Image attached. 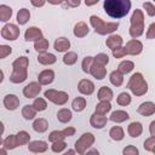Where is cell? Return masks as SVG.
Instances as JSON below:
<instances>
[{"label": "cell", "instance_id": "obj_1", "mask_svg": "<svg viewBox=\"0 0 155 155\" xmlns=\"http://www.w3.org/2000/svg\"><path fill=\"white\" fill-rule=\"evenodd\" d=\"M104 11L111 18H122L131 10V0H104Z\"/></svg>", "mask_w": 155, "mask_h": 155}, {"label": "cell", "instance_id": "obj_2", "mask_svg": "<svg viewBox=\"0 0 155 155\" xmlns=\"http://www.w3.org/2000/svg\"><path fill=\"white\" fill-rule=\"evenodd\" d=\"M28 65L29 61L27 57H19L12 63V74L10 76V81L13 84H21L28 78Z\"/></svg>", "mask_w": 155, "mask_h": 155}, {"label": "cell", "instance_id": "obj_3", "mask_svg": "<svg viewBox=\"0 0 155 155\" xmlns=\"http://www.w3.org/2000/svg\"><path fill=\"white\" fill-rule=\"evenodd\" d=\"M90 23L93 27L94 31L99 35L111 34L119 28L117 22H104L102 18H99L97 16H91L90 17Z\"/></svg>", "mask_w": 155, "mask_h": 155}, {"label": "cell", "instance_id": "obj_4", "mask_svg": "<svg viewBox=\"0 0 155 155\" xmlns=\"http://www.w3.org/2000/svg\"><path fill=\"white\" fill-rule=\"evenodd\" d=\"M143 33H144V15H143L142 10L136 8L131 16L130 35L132 39H137Z\"/></svg>", "mask_w": 155, "mask_h": 155}, {"label": "cell", "instance_id": "obj_5", "mask_svg": "<svg viewBox=\"0 0 155 155\" xmlns=\"http://www.w3.org/2000/svg\"><path fill=\"white\" fill-rule=\"evenodd\" d=\"M127 87L137 97H140V96L145 94L147 91H148V84H147L145 79L143 78V75L140 73H134L130 78L128 84H127Z\"/></svg>", "mask_w": 155, "mask_h": 155}, {"label": "cell", "instance_id": "obj_6", "mask_svg": "<svg viewBox=\"0 0 155 155\" xmlns=\"http://www.w3.org/2000/svg\"><path fill=\"white\" fill-rule=\"evenodd\" d=\"M44 97L46 99H48L50 102H52L53 104H56V105H64L69 99V96H68L67 92L57 91V90H53V88L46 90L44 92Z\"/></svg>", "mask_w": 155, "mask_h": 155}, {"label": "cell", "instance_id": "obj_7", "mask_svg": "<svg viewBox=\"0 0 155 155\" xmlns=\"http://www.w3.org/2000/svg\"><path fill=\"white\" fill-rule=\"evenodd\" d=\"M93 143H94V136L91 132H86L75 142V150L78 154L82 155L87 151L88 148L93 145Z\"/></svg>", "mask_w": 155, "mask_h": 155}, {"label": "cell", "instance_id": "obj_8", "mask_svg": "<svg viewBox=\"0 0 155 155\" xmlns=\"http://www.w3.org/2000/svg\"><path fill=\"white\" fill-rule=\"evenodd\" d=\"M1 36L5 40L13 41V40H16L19 36V28L16 24L8 23V24H6V25L2 27V29H1Z\"/></svg>", "mask_w": 155, "mask_h": 155}, {"label": "cell", "instance_id": "obj_9", "mask_svg": "<svg viewBox=\"0 0 155 155\" xmlns=\"http://www.w3.org/2000/svg\"><path fill=\"white\" fill-rule=\"evenodd\" d=\"M41 92V84L40 82H29L24 88H23V96L25 98H35L39 96Z\"/></svg>", "mask_w": 155, "mask_h": 155}, {"label": "cell", "instance_id": "obj_10", "mask_svg": "<svg viewBox=\"0 0 155 155\" xmlns=\"http://www.w3.org/2000/svg\"><path fill=\"white\" fill-rule=\"evenodd\" d=\"M125 47H126L127 54H131V56H137L143 51V44L137 39L130 40Z\"/></svg>", "mask_w": 155, "mask_h": 155}, {"label": "cell", "instance_id": "obj_11", "mask_svg": "<svg viewBox=\"0 0 155 155\" xmlns=\"http://www.w3.org/2000/svg\"><path fill=\"white\" fill-rule=\"evenodd\" d=\"M104 67H105V65L99 64V63H97V62L93 61L92 67H91V69H90V74H91L93 78H96L97 80H102V79H104L105 75H107V69H105Z\"/></svg>", "mask_w": 155, "mask_h": 155}, {"label": "cell", "instance_id": "obj_12", "mask_svg": "<svg viewBox=\"0 0 155 155\" xmlns=\"http://www.w3.org/2000/svg\"><path fill=\"white\" fill-rule=\"evenodd\" d=\"M78 90H79L80 93H82L85 96H90V94H92L94 92V84L91 80L82 79V80L79 81Z\"/></svg>", "mask_w": 155, "mask_h": 155}, {"label": "cell", "instance_id": "obj_13", "mask_svg": "<svg viewBox=\"0 0 155 155\" xmlns=\"http://www.w3.org/2000/svg\"><path fill=\"white\" fill-rule=\"evenodd\" d=\"M24 39L27 41H38V40L42 39V31H41V29H39L36 27H30L25 30Z\"/></svg>", "mask_w": 155, "mask_h": 155}, {"label": "cell", "instance_id": "obj_14", "mask_svg": "<svg viewBox=\"0 0 155 155\" xmlns=\"http://www.w3.org/2000/svg\"><path fill=\"white\" fill-rule=\"evenodd\" d=\"M107 121H108L107 116L101 115V114H97V113L92 114V115H91V119H90L91 126L94 127V128H98V130L103 128V127L107 125Z\"/></svg>", "mask_w": 155, "mask_h": 155}, {"label": "cell", "instance_id": "obj_15", "mask_svg": "<svg viewBox=\"0 0 155 155\" xmlns=\"http://www.w3.org/2000/svg\"><path fill=\"white\" fill-rule=\"evenodd\" d=\"M53 79H54V71L52 69H45L38 76V81L41 85H50L53 81Z\"/></svg>", "mask_w": 155, "mask_h": 155}, {"label": "cell", "instance_id": "obj_16", "mask_svg": "<svg viewBox=\"0 0 155 155\" xmlns=\"http://www.w3.org/2000/svg\"><path fill=\"white\" fill-rule=\"evenodd\" d=\"M137 111L140 115H143V116H151L153 114H155V103H153V102H144V103H142L138 107Z\"/></svg>", "mask_w": 155, "mask_h": 155}, {"label": "cell", "instance_id": "obj_17", "mask_svg": "<svg viewBox=\"0 0 155 155\" xmlns=\"http://www.w3.org/2000/svg\"><path fill=\"white\" fill-rule=\"evenodd\" d=\"M47 148L48 145L44 140H34V142H30L28 145V150L30 153H45Z\"/></svg>", "mask_w": 155, "mask_h": 155}, {"label": "cell", "instance_id": "obj_18", "mask_svg": "<svg viewBox=\"0 0 155 155\" xmlns=\"http://www.w3.org/2000/svg\"><path fill=\"white\" fill-rule=\"evenodd\" d=\"M4 105L7 110H16L19 107V99L15 94H7L4 98Z\"/></svg>", "mask_w": 155, "mask_h": 155}, {"label": "cell", "instance_id": "obj_19", "mask_svg": "<svg viewBox=\"0 0 155 155\" xmlns=\"http://www.w3.org/2000/svg\"><path fill=\"white\" fill-rule=\"evenodd\" d=\"M69 47H70V41L64 36L56 39V41L53 44V48L57 52H65V51H68Z\"/></svg>", "mask_w": 155, "mask_h": 155}, {"label": "cell", "instance_id": "obj_20", "mask_svg": "<svg viewBox=\"0 0 155 155\" xmlns=\"http://www.w3.org/2000/svg\"><path fill=\"white\" fill-rule=\"evenodd\" d=\"M57 58L53 53H50V52H42L38 56V62L42 65H51L53 63H56Z\"/></svg>", "mask_w": 155, "mask_h": 155}, {"label": "cell", "instance_id": "obj_21", "mask_svg": "<svg viewBox=\"0 0 155 155\" xmlns=\"http://www.w3.org/2000/svg\"><path fill=\"white\" fill-rule=\"evenodd\" d=\"M127 132H128V134H130L132 138H137V137H139V136L142 134V132H143V126H142V124L138 122V121L131 122V124L128 125V127H127Z\"/></svg>", "mask_w": 155, "mask_h": 155}, {"label": "cell", "instance_id": "obj_22", "mask_svg": "<svg viewBox=\"0 0 155 155\" xmlns=\"http://www.w3.org/2000/svg\"><path fill=\"white\" fill-rule=\"evenodd\" d=\"M88 31H90V29L85 22H78L74 27V30H73V33L76 38H84L88 34Z\"/></svg>", "mask_w": 155, "mask_h": 155}, {"label": "cell", "instance_id": "obj_23", "mask_svg": "<svg viewBox=\"0 0 155 155\" xmlns=\"http://www.w3.org/2000/svg\"><path fill=\"white\" fill-rule=\"evenodd\" d=\"M105 45L113 51V50H115L116 47H120V46H122V38L120 36V35H116V34H113V35H110L108 39H107V41H105Z\"/></svg>", "mask_w": 155, "mask_h": 155}, {"label": "cell", "instance_id": "obj_24", "mask_svg": "<svg viewBox=\"0 0 155 155\" xmlns=\"http://www.w3.org/2000/svg\"><path fill=\"white\" fill-rule=\"evenodd\" d=\"M128 119H130L128 113H127V111H124V110H115V111H113L111 115H110V120L114 121V122H116V124L124 122V121H126V120H128Z\"/></svg>", "mask_w": 155, "mask_h": 155}, {"label": "cell", "instance_id": "obj_25", "mask_svg": "<svg viewBox=\"0 0 155 155\" xmlns=\"http://www.w3.org/2000/svg\"><path fill=\"white\" fill-rule=\"evenodd\" d=\"M71 117H73V114H71V111H70L69 109H67V108H62V109L58 110V113H57V119H58V121L62 122V124L69 122V121L71 120Z\"/></svg>", "mask_w": 155, "mask_h": 155}, {"label": "cell", "instance_id": "obj_26", "mask_svg": "<svg viewBox=\"0 0 155 155\" xmlns=\"http://www.w3.org/2000/svg\"><path fill=\"white\" fill-rule=\"evenodd\" d=\"M48 128V122H47V120H45V119H36L34 122H33V130L35 131V132H39V133H42V132H45L46 130Z\"/></svg>", "mask_w": 155, "mask_h": 155}, {"label": "cell", "instance_id": "obj_27", "mask_svg": "<svg viewBox=\"0 0 155 155\" xmlns=\"http://www.w3.org/2000/svg\"><path fill=\"white\" fill-rule=\"evenodd\" d=\"M109 136H110V138H111L113 140L119 142V140H122V139H124L125 133H124V130H122L120 126H114V127L110 128Z\"/></svg>", "mask_w": 155, "mask_h": 155}, {"label": "cell", "instance_id": "obj_28", "mask_svg": "<svg viewBox=\"0 0 155 155\" xmlns=\"http://www.w3.org/2000/svg\"><path fill=\"white\" fill-rule=\"evenodd\" d=\"M122 75H124V74H121L119 70H114V71L110 73L109 80H110V82H111L115 87H119V86H121L122 82H124V76H122Z\"/></svg>", "mask_w": 155, "mask_h": 155}, {"label": "cell", "instance_id": "obj_29", "mask_svg": "<svg viewBox=\"0 0 155 155\" xmlns=\"http://www.w3.org/2000/svg\"><path fill=\"white\" fill-rule=\"evenodd\" d=\"M36 111H38V110L34 108L33 104H31V105L27 104V105H24L23 109H22V116H23L25 120H33V119L35 117V115H36Z\"/></svg>", "mask_w": 155, "mask_h": 155}, {"label": "cell", "instance_id": "obj_30", "mask_svg": "<svg viewBox=\"0 0 155 155\" xmlns=\"http://www.w3.org/2000/svg\"><path fill=\"white\" fill-rule=\"evenodd\" d=\"M98 99L99 101H111L113 99V91L107 87V86H102L98 91Z\"/></svg>", "mask_w": 155, "mask_h": 155}, {"label": "cell", "instance_id": "obj_31", "mask_svg": "<svg viewBox=\"0 0 155 155\" xmlns=\"http://www.w3.org/2000/svg\"><path fill=\"white\" fill-rule=\"evenodd\" d=\"M111 110V104L109 101H101V103L97 104L96 107V111L97 114H101V115H107V113H109Z\"/></svg>", "mask_w": 155, "mask_h": 155}, {"label": "cell", "instance_id": "obj_32", "mask_svg": "<svg viewBox=\"0 0 155 155\" xmlns=\"http://www.w3.org/2000/svg\"><path fill=\"white\" fill-rule=\"evenodd\" d=\"M29 140H30V134L28 132H25V131H19L16 134V142H17L18 147L29 144Z\"/></svg>", "mask_w": 155, "mask_h": 155}, {"label": "cell", "instance_id": "obj_33", "mask_svg": "<svg viewBox=\"0 0 155 155\" xmlns=\"http://www.w3.org/2000/svg\"><path fill=\"white\" fill-rule=\"evenodd\" d=\"M2 147L7 150H12L15 148H17V142H16V134H10L7 136L4 140H2Z\"/></svg>", "mask_w": 155, "mask_h": 155}, {"label": "cell", "instance_id": "obj_34", "mask_svg": "<svg viewBox=\"0 0 155 155\" xmlns=\"http://www.w3.org/2000/svg\"><path fill=\"white\" fill-rule=\"evenodd\" d=\"M12 16V8L7 5H0V21L7 22Z\"/></svg>", "mask_w": 155, "mask_h": 155}, {"label": "cell", "instance_id": "obj_35", "mask_svg": "<svg viewBox=\"0 0 155 155\" xmlns=\"http://www.w3.org/2000/svg\"><path fill=\"white\" fill-rule=\"evenodd\" d=\"M29 18H30V12H29L28 8H21V10L17 12V22H18L21 25L25 24V23L29 21Z\"/></svg>", "mask_w": 155, "mask_h": 155}, {"label": "cell", "instance_id": "obj_36", "mask_svg": "<svg viewBox=\"0 0 155 155\" xmlns=\"http://www.w3.org/2000/svg\"><path fill=\"white\" fill-rule=\"evenodd\" d=\"M133 68H134V63L133 62H131V61H122L119 64L117 70L121 74H128V73H131L133 70Z\"/></svg>", "mask_w": 155, "mask_h": 155}, {"label": "cell", "instance_id": "obj_37", "mask_svg": "<svg viewBox=\"0 0 155 155\" xmlns=\"http://www.w3.org/2000/svg\"><path fill=\"white\" fill-rule=\"evenodd\" d=\"M71 108H73V110H75V111H78V113L82 111V110L86 108V99L82 98V97H76V98L71 102Z\"/></svg>", "mask_w": 155, "mask_h": 155}, {"label": "cell", "instance_id": "obj_38", "mask_svg": "<svg viewBox=\"0 0 155 155\" xmlns=\"http://www.w3.org/2000/svg\"><path fill=\"white\" fill-rule=\"evenodd\" d=\"M34 48L39 52V53H42V52H46L47 51V48H48V40H46V39H40V40H38V41H35V44H34Z\"/></svg>", "mask_w": 155, "mask_h": 155}, {"label": "cell", "instance_id": "obj_39", "mask_svg": "<svg viewBox=\"0 0 155 155\" xmlns=\"http://www.w3.org/2000/svg\"><path fill=\"white\" fill-rule=\"evenodd\" d=\"M116 103L119 105H122V107H126L131 103V96L127 93V92H121L117 98H116Z\"/></svg>", "mask_w": 155, "mask_h": 155}, {"label": "cell", "instance_id": "obj_40", "mask_svg": "<svg viewBox=\"0 0 155 155\" xmlns=\"http://www.w3.org/2000/svg\"><path fill=\"white\" fill-rule=\"evenodd\" d=\"M78 61V54L75 52H67L63 57V63L65 65H73Z\"/></svg>", "mask_w": 155, "mask_h": 155}, {"label": "cell", "instance_id": "obj_41", "mask_svg": "<svg viewBox=\"0 0 155 155\" xmlns=\"http://www.w3.org/2000/svg\"><path fill=\"white\" fill-rule=\"evenodd\" d=\"M67 136L64 134L63 131H52L50 134H48V140L50 142H57V140H64Z\"/></svg>", "mask_w": 155, "mask_h": 155}, {"label": "cell", "instance_id": "obj_42", "mask_svg": "<svg viewBox=\"0 0 155 155\" xmlns=\"http://www.w3.org/2000/svg\"><path fill=\"white\" fill-rule=\"evenodd\" d=\"M92 63H93V57L91 56H87L82 59V63H81V68H82V71L84 73H90V69L92 67Z\"/></svg>", "mask_w": 155, "mask_h": 155}, {"label": "cell", "instance_id": "obj_43", "mask_svg": "<svg viewBox=\"0 0 155 155\" xmlns=\"http://www.w3.org/2000/svg\"><path fill=\"white\" fill-rule=\"evenodd\" d=\"M67 148V143L64 140H57V142H53L52 145H51V149L53 153H62L64 149Z\"/></svg>", "mask_w": 155, "mask_h": 155}, {"label": "cell", "instance_id": "obj_44", "mask_svg": "<svg viewBox=\"0 0 155 155\" xmlns=\"http://www.w3.org/2000/svg\"><path fill=\"white\" fill-rule=\"evenodd\" d=\"M33 105L38 111H44L47 108V103H46V101L44 98H35Z\"/></svg>", "mask_w": 155, "mask_h": 155}, {"label": "cell", "instance_id": "obj_45", "mask_svg": "<svg viewBox=\"0 0 155 155\" xmlns=\"http://www.w3.org/2000/svg\"><path fill=\"white\" fill-rule=\"evenodd\" d=\"M93 61L97 62V63H99V64L107 65V64L109 63V57H108V54H105V53H98L96 57H93Z\"/></svg>", "mask_w": 155, "mask_h": 155}, {"label": "cell", "instance_id": "obj_46", "mask_svg": "<svg viewBox=\"0 0 155 155\" xmlns=\"http://www.w3.org/2000/svg\"><path fill=\"white\" fill-rule=\"evenodd\" d=\"M144 149L147 150V151H153L154 150V148H155V137H150V138H148V139H145L144 140Z\"/></svg>", "mask_w": 155, "mask_h": 155}, {"label": "cell", "instance_id": "obj_47", "mask_svg": "<svg viewBox=\"0 0 155 155\" xmlns=\"http://www.w3.org/2000/svg\"><path fill=\"white\" fill-rule=\"evenodd\" d=\"M126 54H127L126 47L120 46V47H116L115 50H113V56H114L115 58H122V57H125Z\"/></svg>", "mask_w": 155, "mask_h": 155}, {"label": "cell", "instance_id": "obj_48", "mask_svg": "<svg viewBox=\"0 0 155 155\" xmlns=\"http://www.w3.org/2000/svg\"><path fill=\"white\" fill-rule=\"evenodd\" d=\"M11 52H12V47H10L8 45H0V58L7 57Z\"/></svg>", "mask_w": 155, "mask_h": 155}, {"label": "cell", "instance_id": "obj_49", "mask_svg": "<svg viewBox=\"0 0 155 155\" xmlns=\"http://www.w3.org/2000/svg\"><path fill=\"white\" fill-rule=\"evenodd\" d=\"M122 154H124V155H138L139 151H138V149H137L136 147H133V145H127V147L122 150Z\"/></svg>", "mask_w": 155, "mask_h": 155}, {"label": "cell", "instance_id": "obj_50", "mask_svg": "<svg viewBox=\"0 0 155 155\" xmlns=\"http://www.w3.org/2000/svg\"><path fill=\"white\" fill-rule=\"evenodd\" d=\"M143 8L147 11L148 16H150V17L155 16V6L151 2H144L143 4Z\"/></svg>", "mask_w": 155, "mask_h": 155}, {"label": "cell", "instance_id": "obj_51", "mask_svg": "<svg viewBox=\"0 0 155 155\" xmlns=\"http://www.w3.org/2000/svg\"><path fill=\"white\" fill-rule=\"evenodd\" d=\"M147 39H155V22L149 25L147 31Z\"/></svg>", "mask_w": 155, "mask_h": 155}, {"label": "cell", "instance_id": "obj_52", "mask_svg": "<svg viewBox=\"0 0 155 155\" xmlns=\"http://www.w3.org/2000/svg\"><path fill=\"white\" fill-rule=\"evenodd\" d=\"M65 1V5L67 6H69V7H78L79 5H80V2H81V0H64Z\"/></svg>", "mask_w": 155, "mask_h": 155}, {"label": "cell", "instance_id": "obj_53", "mask_svg": "<svg viewBox=\"0 0 155 155\" xmlns=\"http://www.w3.org/2000/svg\"><path fill=\"white\" fill-rule=\"evenodd\" d=\"M63 132H64V134L67 137H71V136L75 134V128L74 127H67V128L63 130Z\"/></svg>", "mask_w": 155, "mask_h": 155}, {"label": "cell", "instance_id": "obj_54", "mask_svg": "<svg viewBox=\"0 0 155 155\" xmlns=\"http://www.w3.org/2000/svg\"><path fill=\"white\" fill-rule=\"evenodd\" d=\"M30 2L34 7H42L45 5L46 0H30Z\"/></svg>", "mask_w": 155, "mask_h": 155}, {"label": "cell", "instance_id": "obj_55", "mask_svg": "<svg viewBox=\"0 0 155 155\" xmlns=\"http://www.w3.org/2000/svg\"><path fill=\"white\" fill-rule=\"evenodd\" d=\"M149 132H150V136L155 137V120L150 122V126H149Z\"/></svg>", "mask_w": 155, "mask_h": 155}, {"label": "cell", "instance_id": "obj_56", "mask_svg": "<svg viewBox=\"0 0 155 155\" xmlns=\"http://www.w3.org/2000/svg\"><path fill=\"white\" fill-rule=\"evenodd\" d=\"M98 1H99V0H85V5H86V6H93V5H96Z\"/></svg>", "mask_w": 155, "mask_h": 155}, {"label": "cell", "instance_id": "obj_57", "mask_svg": "<svg viewBox=\"0 0 155 155\" xmlns=\"http://www.w3.org/2000/svg\"><path fill=\"white\" fill-rule=\"evenodd\" d=\"M48 4H51V5H59V4H62L64 0H46Z\"/></svg>", "mask_w": 155, "mask_h": 155}, {"label": "cell", "instance_id": "obj_58", "mask_svg": "<svg viewBox=\"0 0 155 155\" xmlns=\"http://www.w3.org/2000/svg\"><path fill=\"white\" fill-rule=\"evenodd\" d=\"M75 153H76V150H68V151H67V155H68V154H75Z\"/></svg>", "mask_w": 155, "mask_h": 155}, {"label": "cell", "instance_id": "obj_59", "mask_svg": "<svg viewBox=\"0 0 155 155\" xmlns=\"http://www.w3.org/2000/svg\"><path fill=\"white\" fill-rule=\"evenodd\" d=\"M87 154H98L97 150H91V151H87Z\"/></svg>", "mask_w": 155, "mask_h": 155}, {"label": "cell", "instance_id": "obj_60", "mask_svg": "<svg viewBox=\"0 0 155 155\" xmlns=\"http://www.w3.org/2000/svg\"><path fill=\"white\" fill-rule=\"evenodd\" d=\"M153 153H154V154H155V148H154V150H153Z\"/></svg>", "mask_w": 155, "mask_h": 155}, {"label": "cell", "instance_id": "obj_61", "mask_svg": "<svg viewBox=\"0 0 155 155\" xmlns=\"http://www.w3.org/2000/svg\"><path fill=\"white\" fill-rule=\"evenodd\" d=\"M154 1H155V0H154Z\"/></svg>", "mask_w": 155, "mask_h": 155}]
</instances>
